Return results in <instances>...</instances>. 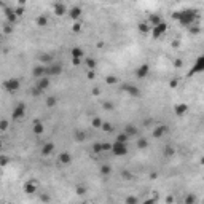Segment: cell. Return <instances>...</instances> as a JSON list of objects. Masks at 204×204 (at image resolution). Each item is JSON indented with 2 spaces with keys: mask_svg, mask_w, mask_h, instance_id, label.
Here are the masks:
<instances>
[{
  "mask_svg": "<svg viewBox=\"0 0 204 204\" xmlns=\"http://www.w3.org/2000/svg\"><path fill=\"white\" fill-rule=\"evenodd\" d=\"M24 190H26V193H29V195H32V193H35L37 191V182H27L26 185H24Z\"/></svg>",
  "mask_w": 204,
  "mask_h": 204,
  "instance_id": "e0dca14e",
  "label": "cell"
},
{
  "mask_svg": "<svg viewBox=\"0 0 204 204\" xmlns=\"http://www.w3.org/2000/svg\"><path fill=\"white\" fill-rule=\"evenodd\" d=\"M5 18H7V22H10V24H14L18 21V16H16L14 10L11 8H5Z\"/></svg>",
  "mask_w": 204,
  "mask_h": 204,
  "instance_id": "52a82bcc",
  "label": "cell"
},
{
  "mask_svg": "<svg viewBox=\"0 0 204 204\" xmlns=\"http://www.w3.org/2000/svg\"><path fill=\"white\" fill-rule=\"evenodd\" d=\"M126 91H128V94L134 96V97H137V96H140V89H139V88H135V86H132V84H129V86H126Z\"/></svg>",
  "mask_w": 204,
  "mask_h": 204,
  "instance_id": "d6986e66",
  "label": "cell"
},
{
  "mask_svg": "<svg viewBox=\"0 0 204 204\" xmlns=\"http://www.w3.org/2000/svg\"><path fill=\"white\" fill-rule=\"evenodd\" d=\"M48 86H49V78H48L46 75H43V77H40V78L37 80V88L40 89V91H45Z\"/></svg>",
  "mask_w": 204,
  "mask_h": 204,
  "instance_id": "ba28073f",
  "label": "cell"
},
{
  "mask_svg": "<svg viewBox=\"0 0 204 204\" xmlns=\"http://www.w3.org/2000/svg\"><path fill=\"white\" fill-rule=\"evenodd\" d=\"M70 161H72L70 153L64 151V153H61V155H59V163H61V164H64V166H67V164H70Z\"/></svg>",
  "mask_w": 204,
  "mask_h": 204,
  "instance_id": "2e32d148",
  "label": "cell"
},
{
  "mask_svg": "<svg viewBox=\"0 0 204 204\" xmlns=\"http://www.w3.org/2000/svg\"><path fill=\"white\" fill-rule=\"evenodd\" d=\"M174 110H175V113H177V115H183V113L188 110V107H186L185 104H177Z\"/></svg>",
  "mask_w": 204,
  "mask_h": 204,
  "instance_id": "44dd1931",
  "label": "cell"
},
{
  "mask_svg": "<svg viewBox=\"0 0 204 204\" xmlns=\"http://www.w3.org/2000/svg\"><path fill=\"white\" fill-rule=\"evenodd\" d=\"M32 75L35 77V78H40L45 75V65L43 64H37L35 67H33V70H32Z\"/></svg>",
  "mask_w": 204,
  "mask_h": 204,
  "instance_id": "4fadbf2b",
  "label": "cell"
},
{
  "mask_svg": "<svg viewBox=\"0 0 204 204\" xmlns=\"http://www.w3.org/2000/svg\"><path fill=\"white\" fill-rule=\"evenodd\" d=\"M174 18L175 19H179L180 24H183V26H188V24H193V21L196 18V13H193V11H180L179 14H174Z\"/></svg>",
  "mask_w": 204,
  "mask_h": 204,
  "instance_id": "6da1fadb",
  "label": "cell"
},
{
  "mask_svg": "<svg viewBox=\"0 0 204 204\" xmlns=\"http://www.w3.org/2000/svg\"><path fill=\"white\" fill-rule=\"evenodd\" d=\"M0 172H2V167H0Z\"/></svg>",
  "mask_w": 204,
  "mask_h": 204,
  "instance_id": "db71d44e",
  "label": "cell"
},
{
  "mask_svg": "<svg viewBox=\"0 0 204 204\" xmlns=\"http://www.w3.org/2000/svg\"><path fill=\"white\" fill-rule=\"evenodd\" d=\"M102 107H104L105 110H113V104H110V102H104Z\"/></svg>",
  "mask_w": 204,
  "mask_h": 204,
  "instance_id": "b9f144b4",
  "label": "cell"
},
{
  "mask_svg": "<svg viewBox=\"0 0 204 204\" xmlns=\"http://www.w3.org/2000/svg\"><path fill=\"white\" fill-rule=\"evenodd\" d=\"M53 151H54V144L53 142H46V144L42 147V151L40 153H42V156H49Z\"/></svg>",
  "mask_w": 204,
  "mask_h": 204,
  "instance_id": "8fae6325",
  "label": "cell"
},
{
  "mask_svg": "<svg viewBox=\"0 0 204 204\" xmlns=\"http://www.w3.org/2000/svg\"><path fill=\"white\" fill-rule=\"evenodd\" d=\"M166 132H167V128L166 126H156V128H153V137H155V139L163 137Z\"/></svg>",
  "mask_w": 204,
  "mask_h": 204,
  "instance_id": "7c38bea8",
  "label": "cell"
},
{
  "mask_svg": "<svg viewBox=\"0 0 204 204\" xmlns=\"http://www.w3.org/2000/svg\"><path fill=\"white\" fill-rule=\"evenodd\" d=\"M93 94H94V96H99V94H100V89H99V88H94V89H93Z\"/></svg>",
  "mask_w": 204,
  "mask_h": 204,
  "instance_id": "681fc988",
  "label": "cell"
},
{
  "mask_svg": "<svg viewBox=\"0 0 204 204\" xmlns=\"http://www.w3.org/2000/svg\"><path fill=\"white\" fill-rule=\"evenodd\" d=\"M161 22V18L160 16H156V14H151L150 18H148V24L153 27V26H156V24H160Z\"/></svg>",
  "mask_w": 204,
  "mask_h": 204,
  "instance_id": "cb8c5ba5",
  "label": "cell"
},
{
  "mask_svg": "<svg viewBox=\"0 0 204 204\" xmlns=\"http://www.w3.org/2000/svg\"><path fill=\"white\" fill-rule=\"evenodd\" d=\"M14 13H16V16H18V18H21V16L26 13V7H22V5H19L18 8H14Z\"/></svg>",
  "mask_w": 204,
  "mask_h": 204,
  "instance_id": "836d02e7",
  "label": "cell"
},
{
  "mask_svg": "<svg viewBox=\"0 0 204 204\" xmlns=\"http://www.w3.org/2000/svg\"><path fill=\"white\" fill-rule=\"evenodd\" d=\"M86 65H88V70H94L96 69V61L93 58H88L86 59Z\"/></svg>",
  "mask_w": 204,
  "mask_h": 204,
  "instance_id": "4dcf8cb0",
  "label": "cell"
},
{
  "mask_svg": "<svg viewBox=\"0 0 204 204\" xmlns=\"http://www.w3.org/2000/svg\"><path fill=\"white\" fill-rule=\"evenodd\" d=\"M88 78H89V80H94V78H96L94 70H88Z\"/></svg>",
  "mask_w": 204,
  "mask_h": 204,
  "instance_id": "bcb514c9",
  "label": "cell"
},
{
  "mask_svg": "<svg viewBox=\"0 0 204 204\" xmlns=\"http://www.w3.org/2000/svg\"><path fill=\"white\" fill-rule=\"evenodd\" d=\"M177 84H179V80H177V78H174V80L171 81V88H175Z\"/></svg>",
  "mask_w": 204,
  "mask_h": 204,
  "instance_id": "c3c4849f",
  "label": "cell"
},
{
  "mask_svg": "<svg viewBox=\"0 0 204 204\" xmlns=\"http://www.w3.org/2000/svg\"><path fill=\"white\" fill-rule=\"evenodd\" d=\"M110 150H112L110 144H102V151H110Z\"/></svg>",
  "mask_w": 204,
  "mask_h": 204,
  "instance_id": "ee69618b",
  "label": "cell"
},
{
  "mask_svg": "<svg viewBox=\"0 0 204 204\" xmlns=\"http://www.w3.org/2000/svg\"><path fill=\"white\" fill-rule=\"evenodd\" d=\"M53 11H54V14H56V16H64V14H67V11H69V10L65 8V5H64V3L58 2V3L54 5Z\"/></svg>",
  "mask_w": 204,
  "mask_h": 204,
  "instance_id": "9c48e42d",
  "label": "cell"
},
{
  "mask_svg": "<svg viewBox=\"0 0 204 204\" xmlns=\"http://www.w3.org/2000/svg\"><path fill=\"white\" fill-rule=\"evenodd\" d=\"M93 151L96 153V155H99V153H102V142H97L93 145Z\"/></svg>",
  "mask_w": 204,
  "mask_h": 204,
  "instance_id": "e575fe53",
  "label": "cell"
},
{
  "mask_svg": "<svg viewBox=\"0 0 204 204\" xmlns=\"http://www.w3.org/2000/svg\"><path fill=\"white\" fill-rule=\"evenodd\" d=\"M21 86V81L18 80V78H8V80H5L2 88L5 89L7 93H16Z\"/></svg>",
  "mask_w": 204,
  "mask_h": 204,
  "instance_id": "7a4b0ae2",
  "label": "cell"
},
{
  "mask_svg": "<svg viewBox=\"0 0 204 204\" xmlns=\"http://www.w3.org/2000/svg\"><path fill=\"white\" fill-rule=\"evenodd\" d=\"M128 140H129V137L126 135V132H121V134H118V135H116V142H123V144H128Z\"/></svg>",
  "mask_w": 204,
  "mask_h": 204,
  "instance_id": "4316f807",
  "label": "cell"
},
{
  "mask_svg": "<svg viewBox=\"0 0 204 204\" xmlns=\"http://www.w3.org/2000/svg\"><path fill=\"white\" fill-rule=\"evenodd\" d=\"M124 132H126L128 137H131V135H135V134H137V128L132 126V124H129V126L124 129Z\"/></svg>",
  "mask_w": 204,
  "mask_h": 204,
  "instance_id": "603a6c76",
  "label": "cell"
},
{
  "mask_svg": "<svg viewBox=\"0 0 204 204\" xmlns=\"http://www.w3.org/2000/svg\"><path fill=\"white\" fill-rule=\"evenodd\" d=\"M10 126V123L7 120H0V131H7Z\"/></svg>",
  "mask_w": 204,
  "mask_h": 204,
  "instance_id": "d590c367",
  "label": "cell"
},
{
  "mask_svg": "<svg viewBox=\"0 0 204 204\" xmlns=\"http://www.w3.org/2000/svg\"><path fill=\"white\" fill-rule=\"evenodd\" d=\"M126 202L134 204V202H137V198H126Z\"/></svg>",
  "mask_w": 204,
  "mask_h": 204,
  "instance_id": "7dc6e473",
  "label": "cell"
},
{
  "mask_svg": "<svg viewBox=\"0 0 204 204\" xmlns=\"http://www.w3.org/2000/svg\"><path fill=\"white\" fill-rule=\"evenodd\" d=\"M72 64L73 65H80L81 64V58H72Z\"/></svg>",
  "mask_w": 204,
  "mask_h": 204,
  "instance_id": "7bdbcfd3",
  "label": "cell"
},
{
  "mask_svg": "<svg viewBox=\"0 0 204 204\" xmlns=\"http://www.w3.org/2000/svg\"><path fill=\"white\" fill-rule=\"evenodd\" d=\"M3 32H5V33H11V32H13V24L7 22V24H5V27H3Z\"/></svg>",
  "mask_w": 204,
  "mask_h": 204,
  "instance_id": "f35d334b",
  "label": "cell"
},
{
  "mask_svg": "<svg viewBox=\"0 0 204 204\" xmlns=\"http://www.w3.org/2000/svg\"><path fill=\"white\" fill-rule=\"evenodd\" d=\"M166 30H167V26L164 24V22H160V24L153 26L150 32H151L153 38H160L161 35H164V33H166Z\"/></svg>",
  "mask_w": 204,
  "mask_h": 204,
  "instance_id": "277c9868",
  "label": "cell"
},
{
  "mask_svg": "<svg viewBox=\"0 0 204 204\" xmlns=\"http://www.w3.org/2000/svg\"><path fill=\"white\" fill-rule=\"evenodd\" d=\"M110 171H112V167H110V166H107V164L100 167V174H104V175H109V174H110Z\"/></svg>",
  "mask_w": 204,
  "mask_h": 204,
  "instance_id": "74e56055",
  "label": "cell"
},
{
  "mask_svg": "<svg viewBox=\"0 0 204 204\" xmlns=\"http://www.w3.org/2000/svg\"><path fill=\"white\" fill-rule=\"evenodd\" d=\"M72 32H75V33L81 32V22H80V21H73V24H72Z\"/></svg>",
  "mask_w": 204,
  "mask_h": 204,
  "instance_id": "83f0119b",
  "label": "cell"
},
{
  "mask_svg": "<svg viewBox=\"0 0 204 204\" xmlns=\"http://www.w3.org/2000/svg\"><path fill=\"white\" fill-rule=\"evenodd\" d=\"M139 30L140 32H142V33H148L150 30H151V26L148 24V22H140V24H139Z\"/></svg>",
  "mask_w": 204,
  "mask_h": 204,
  "instance_id": "ffe728a7",
  "label": "cell"
},
{
  "mask_svg": "<svg viewBox=\"0 0 204 204\" xmlns=\"http://www.w3.org/2000/svg\"><path fill=\"white\" fill-rule=\"evenodd\" d=\"M11 115H13V120H21L26 115V104H18L11 112Z\"/></svg>",
  "mask_w": 204,
  "mask_h": 204,
  "instance_id": "5b68a950",
  "label": "cell"
},
{
  "mask_svg": "<svg viewBox=\"0 0 204 204\" xmlns=\"http://www.w3.org/2000/svg\"><path fill=\"white\" fill-rule=\"evenodd\" d=\"M137 147H139V148H147V147H148V140H147V139H139L137 140Z\"/></svg>",
  "mask_w": 204,
  "mask_h": 204,
  "instance_id": "d6a6232c",
  "label": "cell"
},
{
  "mask_svg": "<svg viewBox=\"0 0 204 204\" xmlns=\"http://www.w3.org/2000/svg\"><path fill=\"white\" fill-rule=\"evenodd\" d=\"M46 105L48 107H54L56 105V97H48L46 99Z\"/></svg>",
  "mask_w": 204,
  "mask_h": 204,
  "instance_id": "60d3db41",
  "label": "cell"
},
{
  "mask_svg": "<svg viewBox=\"0 0 204 204\" xmlns=\"http://www.w3.org/2000/svg\"><path fill=\"white\" fill-rule=\"evenodd\" d=\"M51 61H53V56L51 54H40L38 56V64H43V65H48V64H51Z\"/></svg>",
  "mask_w": 204,
  "mask_h": 204,
  "instance_id": "9a60e30c",
  "label": "cell"
},
{
  "mask_svg": "<svg viewBox=\"0 0 204 204\" xmlns=\"http://www.w3.org/2000/svg\"><path fill=\"white\" fill-rule=\"evenodd\" d=\"M3 148V144H2V140H0V150H2Z\"/></svg>",
  "mask_w": 204,
  "mask_h": 204,
  "instance_id": "f5cc1de1",
  "label": "cell"
},
{
  "mask_svg": "<svg viewBox=\"0 0 204 204\" xmlns=\"http://www.w3.org/2000/svg\"><path fill=\"white\" fill-rule=\"evenodd\" d=\"M112 153H115L116 156L126 155V153H128V145L123 144V142H116V140H115V144L112 145Z\"/></svg>",
  "mask_w": 204,
  "mask_h": 204,
  "instance_id": "3957f363",
  "label": "cell"
},
{
  "mask_svg": "<svg viewBox=\"0 0 204 204\" xmlns=\"http://www.w3.org/2000/svg\"><path fill=\"white\" fill-rule=\"evenodd\" d=\"M67 14L70 16L72 21H78V18L81 16V8L80 7H73V8H70L69 11H67Z\"/></svg>",
  "mask_w": 204,
  "mask_h": 204,
  "instance_id": "30bf717a",
  "label": "cell"
},
{
  "mask_svg": "<svg viewBox=\"0 0 204 204\" xmlns=\"http://www.w3.org/2000/svg\"><path fill=\"white\" fill-rule=\"evenodd\" d=\"M174 153H175V150L172 148V147H167V148H164V155H166V156H172Z\"/></svg>",
  "mask_w": 204,
  "mask_h": 204,
  "instance_id": "ab89813d",
  "label": "cell"
},
{
  "mask_svg": "<svg viewBox=\"0 0 204 204\" xmlns=\"http://www.w3.org/2000/svg\"><path fill=\"white\" fill-rule=\"evenodd\" d=\"M32 131H33V134H43V131H45V128H43V124L40 123V121H35L33 123V128H32Z\"/></svg>",
  "mask_w": 204,
  "mask_h": 204,
  "instance_id": "ac0fdd59",
  "label": "cell"
},
{
  "mask_svg": "<svg viewBox=\"0 0 204 204\" xmlns=\"http://www.w3.org/2000/svg\"><path fill=\"white\" fill-rule=\"evenodd\" d=\"M2 40H3V33H0V43H2Z\"/></svg>",
  "mask_w": 204,
  "mask_h": 204,
  "instance_id": "816d5d0a",
  "label": "cell"
},
{
  "mask_svg": "<svg viewBox=\"0 0 204 204\" xmlns=\"http://www.w3.org/2000/svg\"><path fill=\"white\" fill-rule=\"evenodd\" d=\"M10 163V158L7 156H3V155H0V167H3V166H7V164Z\"/></svg>",
  "mask_w": 204,
  "mask_h": 204,
  "instance_id": "8d00e7d4",
  "label": "cell"
},
{
  "mask_svg": "<svg viewBox=\"0 0 204 204\" xmlns=\"http://www.w3.org/2000/svg\"><path fill=\"white\" fill-rule=\"evenodd\" d=\"M105 83L107 84H116L118 83V78L113 77V75H109V77H105Z\"/></svg>",
  "mask_w": 204,
  "mask_h": 204,
  "instance_id": "1f68e13d",
  "label": "cell"
},
{
  "mask_svg": "<svg viewBox=\"0 0 204 204\" xmlns=\"http://www.w3.org/2000/svg\"><path fill=\"white\" fill-rule=\"evenodd\" d=\"M202 70H204V58H202V56H199V58H198V61L195 62L193 69L190 70V73H201Z\"/></svg>",
  "mask_w": 204,
  "mask_h": 204,
  "instance_id": "8992f818",
  "label": "cell"
},
{
  "mask_svg": "<svg viewBox=\"0 0 204 204\" xmlns=\"http://www.w3.org/2000/svg\"><path fill=\"white\" fill-rule=\"evenodd\" d=\"M102 131H105V132H112L113 131V126L110 123H105V121H102V126H100Z\"/></svg>",
  "mask_w": 204,
  "mask_h": 204,
  "instance_id": "f546056e",
  "label": "cell"
},
{
  "mask_svg": "<svg viewBox=\"0 0 204 204\" xmlns=\"http://www.w3.org/2000/svg\"><path fill=\"white\" fill-rule=\"evenodd\" d=\"M86 132L84 131H77L75 132V139H77V142H84V140H86Z\"/></svg>",
  "mask_w": 204,
  "mask_h": 204,
  "instance_id": "d4e9b609",
  "label": "cell"
},
{
  "mask_svg": "<svg viewBox=\"0 0 204 204\" xmlns=\"http://www.w3.org/2000/svg\"><path fill=\"white\" fill-rule=\"evenodd\" d=\"M26 2H27V0H18V3L22 5V7H26Z\"/></svg>",
  "mask_w": 204,
  "mask_h": 204,
  "instance_id": "f907efd6",
  "label": "cell"
},
{
  "mask_svg": "<svg viewBox=\"0 0 204 204\" xmlns=\"http://www.w3.org/2000/svg\"><path fill=\"white\" fill-rule=\"evenodd\" d=\"M84 53H83V49L81 48H78V46H75L72 49V58H81Z\"/></svg>",
  "mask_w": 204,
  "mask_h": 204,
  "instance_id": "484cf974",
  "label": "cell"
},
{
  "mask_svg": "<svg viewBox=\"0 0 204 204\" xmlns=\"http://www.w3.org/2000/svg\"><path fill=\"white\" fill-rule=\"evenodd\" d=\"M35 22H37V26H40V27H46L48 26V18L46 16H38L35 19Z\"/></svg>",
  "mask_w": 204,
  "mask_h": 204,
  "instance_id": "7402d4cb",
  "label": "cell"
},
{
  "mask_svg": "<svg viewBox=\"0 0 204 204\" xmlns=\"http://www.w3.org/2000/svg\"><path fill=\"white\" fill-rule=\"evenodd\" d=\"M91 126H93V128H100V126H102V118L94 116L93 120H91Z\"/></svg>",
  "mask_w": 204,
  "mask_h": 204,
  "instance_id": "f1b7e54d",
  "label": "cell"
},
{
  "mask_svg": "<svg viewBox=\"0 0 204 204\" xmlns=\"http://www.w3.org/2000/svg\"><path fill=\"white\" fill-rule=\"evenodd\" d=\"M148 72H150V67L147 65V64H142V65L137 69V77H139V78H145L147 75H148Z\"/></svg>",
  "mask_w": 204,
  "mask_h": 204,
  "instance_id": "5bb4252c",
  "label": "cell"
},
{
  "mask_svg": "<svg viewBox=\"0 0 204 204\" xmlns=\"http://www.w3.org/2000/svg\"><path fill=\"white\" fill-rule=\"evenodd\" d=\"M84 191H86V188H84V186H77V193H78V195H84Z\"/></svg>",
  "mask_w": 204,
  "mask_h": 204,
  "instance_id": "f6af8a7d",
  "label": "cell"
}]
</instances>
